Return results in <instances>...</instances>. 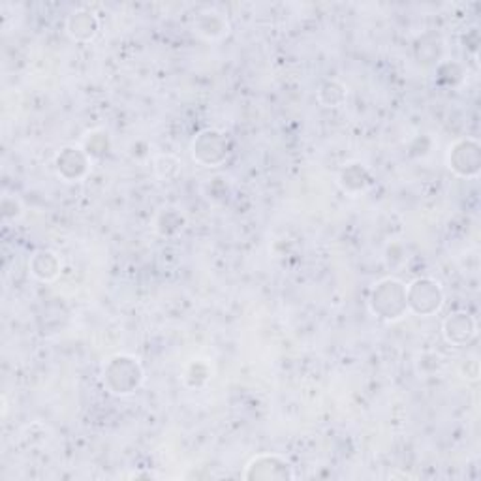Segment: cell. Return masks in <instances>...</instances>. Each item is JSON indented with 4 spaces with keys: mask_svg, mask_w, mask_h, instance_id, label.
<instances>
[{
    "mask_svg": "<svg viewBox=\"0 0 481 481\" xmlns=\"http://www.w3.org/2000/svg\"><path fill=\"white\" fill-rule=\"evenodd\" d=\"M371 311L384 320H399L406 311V286L397 279H384L371 294Z\"/></svg>",
    "mask_w": 481,
    "mask_h": 481,
    "instance_id": "cell-1",
    "label": "cell"
},
{
    "mask_svg": "<svg viewBox=\"0 0 481 481\" xmlns=\"http://www.w3.org/2000/svg\"><path fill=\"white\" fill-rule=\"evenodd\" d=\"M143 382L140 361L130 355H115L104 369V384L117 395L134 393Z\"/></svg>",
    "mask_w": 481,
    "mask_h": 481,
    "instance_id": "cell-2",
    "label": "cell"
},
{
    "mask_svg": "<svg viewBox=\"0 0 481 481\" xmlns=\"http://www.w3.org/2000/svg\"><path fill=\"white\" fill-rule=\"evenodd\" d=\"M406 305L416 314L428 316L440 311L444 305V294L438 282L433 279H418L406 288Z\"/></svg>",
    "mask_w": 481,
    "mask_h": 481,
    "instance_id": "cell-3",
    "label": "cell"
},
{
    "mask_svg": "<svg viewBox=\"0 0 481 481\" xmlns=\"http://www.w3.org/2000/svg\"><path fill=\"white\" fill-rule=\"evenodd\" d=\"M194 159L203 166H218L228 159L230 142L226 134L218 130H203L192 145Z\"/></svg>",
    "mask_w": 481,
    "mask_h": 481,
    "instance_id": "cell-4",
    "label": "cell"
},
{
    "mask_svg": "<svg viewBox=\"0 0 481 481\" xmlns=\"http://www.w3.org/2000/svg\"><path fill=\"white\" fill-rule=\"evenodd\" d=\"M479 143L476 140H461L450 149V167L461 177H476L479 174Z\"/></svg>",
    "mask_w": 481,
    "mask_h": 481,
    "instance_id": "cell-5",
    "label": "cell"
},
{
    "mask_svg": "<svg viewBox=\"0 0 481 481\" xmlns=\"http://www.w3.org/2000/svg\"><path fill=\"white\" fill-rule=\"evenodd\" d=\"M289 462L279 455H257L247 467L245 479H291Z\"/></svg>",
    "mask_w": 481,
    "mask_h": 481,
    "instance_id": "cell-6",
    "label": "cell"
},
{
    "mask_svg": "<svg viewBox=\"0 0 481 481\" xmlns=\"http://www.w3.org/2000/svg\"><path fill=\"white\" fill-rule=\"evenodd\" d=\"M89 169L87 154L76 147H66L61 151L57 157V171L66 181H77L81 179Z\"/></svg>",
    "mask_w": 481,
    "mask_h": 481,
    "instance_id": "cell-7",
    "label": "cell"
},
{
    "mask_svg": "<svg viewBox=\"0 0 481 481\" xmlns=\"http://www.w3.org/2000/svg\"><path fill=\"white\" fill-rule=\"evenodd\" d=\"M476 335V322L467 313H455L444 322V337L452 345L462 346Z\"/></svg>",
    "mask_w": 481,
    "mask_h": 481,
    "instance_id": "cell-8",
    "label": "cell"
},
{
    "mask_svg": "<svg viewBox=\"0 0 481 481\" xmlns=\"http://www.w3.org/2000/svg\"><path fill=\"white\" fill-rule=\"evenodd\" d=\"M66 29L72 38L85 42V40H91L96 37L100 25H98V20L94 17V13H91L89 10H77L70 17H68Z\"/></svg>",
    "mask_w": 481,
    "mask_h": 481,
    "instance_id": "cell-9",
    "label": "cell"
},
{
    "mask_svg": "<svg viewBox=\"0 0 481 481\" xmlns=\"http://www.w3.org/2000/svg\"><path fill=\"white\" fill-rule=\"evenodd\" d=\"M61 269V262L57 254L49 252V250H40L34 254L30 260V271L34 277H38L40 281H51L55 279Z\"/></svg>",
    "mask_w": 481,
    "mask_h": 481,
    "instance_id": "cell-10",
    "label": "cell"
},
{
    "mask_svg": "<svg viewBox=\"0 0 481 481\" xmlns=\"http://www.w3.org/2000/svg\"><path fill=\"white\" fill-rule=\"evenodd\" d=\"M325 94H330L328 100H323V104L328 108L342 104V100H345V96H346L345 87H340L337 81H328L323 85V87L320 89V96H325Z\"/></svg>",
    "mask_w": 481,
    "mask_h": 481,
    "instance_id": "cell-11",
    "label": "cell"
}]
</instances>
